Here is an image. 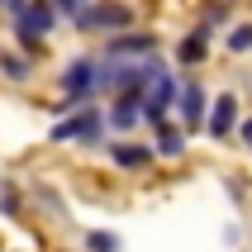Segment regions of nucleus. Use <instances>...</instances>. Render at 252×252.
<instances>
[{
  "mask_svg": "<svg viewBox=\"0 0 252 252\" xmlns=\"http://www.w3.org/2000/svg\"><path fill=\"white\" fill-rule=\"evenodd\" d=\"M100 128H105L100 110H81L76 119H62V124L53 128V143H95Z\"/></svg>",
  "mask_w": 252,
  "mask_h": 252,
  "instance_id": "nucleus-5",
  "label": "nucleus"
},
{
  "mask_svg": "<svg viewBox=\"0 0 252 252\" xmlns=\"http://www.w3.org/2000/svg\"><path fill=\"white\" fill-rule=\"evenodd\" d=\"M157 153H162V157H181L186 153V138L171 124H162V128H157Z\"/></svg>",
  "mask_w": 252,
  "mask_h": 252,
  "instance_id": "nucleus-12",
  "label": "nucleus"
},
{
  "mask_svg": "<svg viewBox=\"0 0 252 252\" xmlns=\"http://www.w3.org/2000/svg\"><path fill=\"white\" fill-rule=\"evenodd\" d=\"M181 91H186V86L176 81L171 71H162V76H157V81L148 86V95H143V119H153V124H162V114H167L171 105L181 100Z\"/></svg>",
  "mask_w": 252,
  "mask_h": 252,
  "instance_id": "nucleus-4",
  "label": "nucleus"
},
{
  "mask_svg": "<svg viewBox=\"0 0 252 252\" xmlns=\"http://www.w3.org/2000/svg\"><path fill=\"white\" fill-rule=\"evenodd\" d=\"M62 91H67L62 110L86 105V95H100V57H76V62H67V67H62Z\"/></svg>",
  "mask_w": 252,
  "mask_h": 252,
  "instance_id": "nucleus-1",
  "label": "nucleus"
},
{
  "mask_svg": "<svg viewBox=\"0 0 252 252\" xmlns=\"http://www.w3.org/2000/svg\"><path fill=\"white\" fill-rule=\"evenodd\" d=\"M176 57H181L186 67H195V62H205V57H210V29L200 24L195 33H190V38H186L181 48H176Z\"/></svg>",
  "mask_w": 252,
  "mask_h": 252,
  "instance_id": "nucleus-10",
  "label": "nucleus"
},
{
  "mask_svg": "<svg viewBox=\"0 0 252 252\" xmlns=\"http://www.w3.org/2000/svg\"><path fill=\"white\" fill-rule=\"evenodd\" d=\"M176 105H181V119H186V128H200V119H205V86H186Z\"/></svg>",
  "mask_w": 252,
  "mask_h": 252,
  "instance_id": "nucleus-8",
  "label": "nucleus"
},
{
  "mask_svg": "<svg viewBox=\"0 0 252 252\" xmlns=\"http://www.w3.org/2000/svg\"><path fill=\"white\" fill-rule=\"evenodd\" d=\"M86 248L91 252H119V238L114 233H86Z\"/></svg>",
  "mask_w": 252,
  "mask_h": 252,
  "instance_id": "nucleus-15",
  "label": "nucleus"
},
{
  "mask_svg": "<svg viewBox=\"0 0 252 252\" xmlns=\"http://www.w3.org/2000/svg\"><path fill=\"white\" fill-rule=\"evenodd\" d=\"M53 24H57L53 0H33V5H24V10L14 14V33H19V43H24V48H38L43 33H53Z\"/></svg>",
  "mask_w": 252,
  "mask_h": 252,
  "instance_id": "nucleus-3",
  "label": "nucleus"
},
{
  "mask_svg": "<svg viewBox=\"0 0 252 252\" xmlns=\"http://www.w3.org/2000/svg\"><path fill=\"white\" fill-rule=\"evenodd\" d=\"M0 71H5L10 81H24L29 71H33V62H24L19 53H0Z\"/></svg>",
  "mask_w": 252,
  "mask_h": 252,
  "instance_id": "nucleus-13",
  "label": "nucleus"
},
{
  "mask_svg": "<svg viewBox=\"0 0 252 252\" xmlns=\"http://www.w3.org/2000/svg\"><path fill=\"white\" fill-rule=\"evenodd\" d=\"M233 124H238V95H219L214 100V110H210V138H233Z\"/></svg>",
  "mask_w": 252,
  "mask_h": 252,
  "instance_id": "nucleus-6",
  "label": "nucleus"
},
{
  "mask_svg": "<svg viewBox=\"0 0 252 252\" xmlns=\"http://www.w3.org/2000/svg\"><path fill=\"white\" fill-rule=\"evenodd\" d=\"M238 138H243V143L252 148V119H243V124H238Z\"/></svg>",
  "mask_w": 252,
  "mask_h": 252,
  "instance_id": "nucleus-17",
  "label": "nucleus"
},
{
  "mask_svg": "<svg viewBox=\"0 0 252 252\" xmlns=\"http://www.w3.org/2000/svg\"><path fill=\"white\" fill-rule=\"evenodd\" d=\"M114 162L124 171H143V167H153V153L138 148V143H114Z\"/></svg>",
  "mask_w": 252,
  "mask_h": 252,
  "instance_id": "nucleus-11",
  "label": "nucleus"
},
{
  "mask_svg": "<svg viewBox=\"0 0 252 252\" xmlns=\"http://www.w3.org/2000/svg\"><path fill=\"white\" fill-rule=\"evenodd\" d=\"M248 48H252V24H238L228 33V53H248Z\"/></svg>",
  "mask_w": 252,
  "mask_h": 252,
  "instance_id": "nucleus-14",
  "label": "nucleus"
},
{
  "mask_svg": "<svg viewBox=\"0 0 252 252\" xmlns=\"http://www.w3.org/2000/svg\"><path fill=\"white\" fill-rule=\"evenodd\" d=\"M0 5H10V10L19 14V10H24V5H33V0H0Z\"/></svg>",
  "mask_w": 252,
  "mask_h": 252,
  "instance_id": "nucleus-18",
  "label": "nucleus"
},
{
  "mask_svg": "<svg viewBox=\"0 0 252 252\" xmlns=\"http://www.w3.org/2000/svg\"><path fill=\"white\" fill-rule=\"evenodd\" d=\"M53 10H57V14H71V19H76V14L86 10V0H53Z\"/></svg>",
  "mask_w": 252,
  "mask_h": 252,
  "instance_id": "nucleus-16",
  "label": "nucleus"
},
{
  "mask_svg": "<svg viewBox=\"0 0 252 252\" xmlns=\"http://www.w3.org/2000/svg\"><path fill=\"white\" fill-rule=\"evenodd\" d=\"M133 53H138V57H153L157 53V38H153V33H124V38L110 43V53H105V57H124V62H128Z\"/></svg>",
  "mask_w": 252,
  "mask_h": 252,
  "instance_id": "nucleus-7",
  "label": "nucleus"
},
{
  "mask_svg": "<svg viewBox=\"0 0 252 252\" xmlns=\"http://www.w3.org/2000/svg\"><path fill=\"white\" fill-rule=\"evenodd\" d=\"M110 124H114V128L143 124V100H138V95H119V100H114V110H110Z\"/></svg>",
  "mask_w": 252,
  "mask_h": 252,
  "instance_id": "nucleus-9",
  "label": "nucleus"
},
{
  "mask_svg": "<svg viewBox=\"0 0 252 252\" xmlns=\"http://www.w3.org/2000/svg\"><path fill=\"white\" fill-rule=\"evenodd\" d=\"M71 24L81 29V33H114V29H128V24H133V10L119 5V0H105V5H86Z\"/></svg>",
  "mask_w": 252,
  "mask_h": 252,
  "instance_id": "nucleus-2",
  "label": "nucleus"
}]
</instances>
